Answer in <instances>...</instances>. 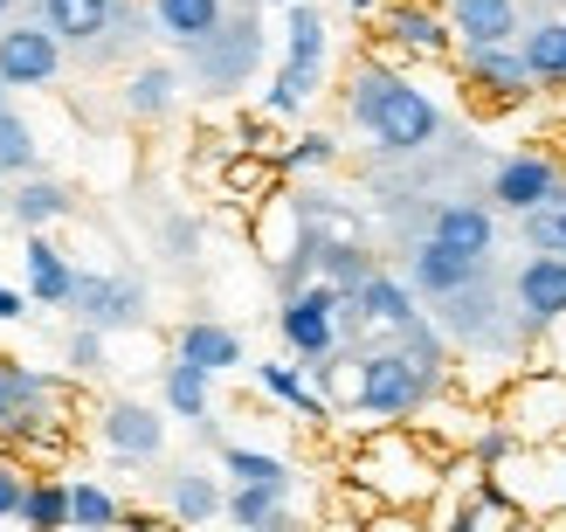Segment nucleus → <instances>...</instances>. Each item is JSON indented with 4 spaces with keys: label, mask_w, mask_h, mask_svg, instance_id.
<instances>
[{
    "label": "nucleus",
    "mask_w": 566,
    "mask_h": 532,
    "mask_svg": "<svg viewBox=\"0 0 566 532\" xmlns=\"http://www.w3.org/2000/svg\"><path fill=\"white\" fill-rule=\"evenodd\" d=\"M346 111H353V125H366L380 138L387 153H421L429 138L442 132V111L429 91H415L408 76H394V70H374L366 63L353 76V91H346Z\"/></svg>",
    "instance_id": "f257e3e1"
},
{
    "label": "nucleus",
    "mask_w": 566,
    "mask_h": 532,
    "mask_svg": "<svg viewBox=\"0 0 566 532\" xmlns=\"http://www.w3.org/2000/svg\"><path fill=\"white\" fill-rule=\"evenodd\" d=\"M429 380H436V374L421 367L415 353H366V359H359V380H353V408L394 423V415H415V408H421Z\"/></svg>",
    "instance_id": "f03ea898"
},
{
    "label": "nucleus",
    "mask_w": 566,
    "mask_h": 532,
    "mask_svg": "<svg viewBox=\"0 0 566 532\" xmlns=\"http://www.w3.org/2000/svg\"><path fill=\"white\" fill-rule=\"evenodd\" d=\"M338 312H346V291H332V284L291 291V298H283V312H276L283 346L304 353V359H332V346H338Z\"/></svg>",
    "instance_id": "7ed1b4c3"
},
{
    "label": "nucleus",
    "mask_w": 566,
    "mask_h": 532,
    "mask_svg": "<svg viewBox=\"0 0 566 532\" xmlns=\"http://www.w3.org/2000/svg\"><path fill=\"white\" fill-rule=\"evenodd\" d=\"M63 70V42L49 35V21H14L0 28V83L8 91H42Z\"/></svg>",
    "instance_id": "20e7f679"
},
{
    "label": "nucleus",
    "mask_w": 566,
    "mask_h": 532,
    "mask_svg": "<svg viewBox=\"0 0 566 532\" xmlns=\"http://www.w3.org/2000/svg\"><path fill=\"white\" fill-rule=\"evenodd\" d=\"M70 304L91 332H118V325L146 319V284H138V277H76Z\"/></svg>",
    "instance_id": "39448f33"
},
{
    "label": "nucleus",
    "mask_w": 566,
    "mask_h": 532,
    "mask_svg": "<svg viewBox=\"0 0 566 532\" xmlns=\"http://www.w3.org/2000/svg\"><path fill=\"white\" fill-rule=\"evenodd\" d=\"M553 194H559V166H553V159H539V153L504 159V166H497V180H491V201H497V208H512V215L546 208Z\"/></svg>",
    "instance_id": "423d86ee"
},
{
    "label": "nucleus",
    "mask_w": 566,
    "mask_h": 532,
    "mask_svg": "<svg viewBox=\"0 0 566 532\" xmlns=\"http://www.w3.org/2000/svg\"><path fill=\"white\" fill-rule=\"evenodd\" d=\"M449 28L463 35V49H512L518 0H449Z\"/></svg>",
    "instance_id": "0eeeda50"
},
{
    "label": "nucleus",
    "mask_w": 566,
    "mask_h": 532,
    "mask_svg": "<svg viewBox=\"0 0 566 532\" xmlns=\"http://www.w3.org/2000/svg\"><path fill=\"white\" fill-rule=\"evenodd\" d=\"M97 429H104V442H111V450H118V457H132V463L159 457V442H166L159 408H146V401H111Z\"/></svg>",
    "instance_id": "6e6552de"
},
{
    "label": "nucleus",
    "mask_w": 566,
    "mask_h": 532,
    "mask_svg": "<svg viewBox=\"0 0 566 532\" xmlns=\"http://www.w3.org/2000/svg\"><path fill=\"white\" fill-rule=\"evenodd\" d=\"M436 242L457 249V257H470V263H484L491 242H497V221H491V208H476V201H442L436 208Z\"/></svg>",
    "instance_id": "1a4fd4ad"
},
{
    "label": "nucleus",
    "mask_w": 566,
    "mask_h": 532,
    "mask_svg": "<svg viewBox=\"0 0 566 532\" xmlns=\"http://www.w3.org/2000/svg\"><path fill=\"white\" fill-rule=\"evenodd\" d=\"M21 270H28V304H70L76 298V270H70V257L49 236H28Z\"/></svg>",
    "instance_id": "9d476101"
},
{
    "label": "nucleus",
    "mask_w": 566,
    "mask_h": 532,
    "mask_svg": "<svg viewBox=\"0 0 566 532\" xmlns=\"http://www.w3.org/2000/svg\"><path fill=\"white\" fill-rule=\"evenodd\" d=\"M518 312L532 325H553L566 319V257H532L518 270Z\"/></svg>",
    "instance_id": "9b49d317"
},
{
    "label": "nucleus",
    "mask_w": 566,
    "mask_h": 532,
    "mask_svg": "<svg viewBox=\"0 0 566 532\" xmlns=\"http://www.w3.org/2000/svg\"><path fill=\"white\" fill-rule=\"evenodd\" d=\"M174 359H187V367H201V374H229V367H242V340L214 319H193V325H180Z\"/></svg>",
    "instance_id": "f8f14e48"
},
{
    "label": "nucleus",
    "mask_w": 566,
    "mask_h": 532,
    "mask_svg": "<svg viewBox=\"0 0 566 532\" xmlns=\"http://www.w3.org/2000/svg\"><path fill=\"white\" fill-rule=\"evenodd\" d=\"M153 21L166 42L180 49H208L221 35V0H153Z\"/></svg>",
    "instance_id": "ddd939ff"
},
{
    "label": "nucleus",
    "mask_w": 566,
    "mask_h": 532,
    "mask_svg": "<svg viewBox=\"0 0 566 532\" xmlns=\"http://www.w3.org/2000/svg\"><path fill=\"white\" fill-rule=\"evenodd\" d=\"M476 270H484V263H470V257H457V249H442L436 236L415 249V284L429 291V298H457V291H470Z\"/></svg>",
    "instance_id": "4468645a"
},
{
    "label": "nucleus",
    "mask_w": 566,
    "mask_h": 532,
    "mask_svg": "<svg viewBox=\"0 0 566 532\" xmlns=\"http://www.w3.org/2000/svg\"><path fill=\"white\" fill-rule=\"evenodd\" d=\"M111 14H118V0H42V21L55 42H97Z\"/></svg>",
    "instance_id": "2eb2a0df"
},
{
    "label": "nucleus",
    "mask_w": 566,
    "mask_h": 532,
    "mask_svg": "<svg viewBox=\"0 0 566 532\" xmlns=\"http://www.w3.org/2000/svg\"><path fill=\"white\" fill-rule=\"evenodd\" d=\"M463 63H470V83H476V91H491V97H518L525 83H532L518 49H463Z\"/></svg>",
    "instance_id": "dca6fc26"
},
{
    "label": "nucleus",
    "mask_w": 566,
    "mask_h": 532,
    "mask_svg": "<svg viewBox=\"0 0 566 532\" xmlns=\"http://www.w3.org/2000/svg\"><path fill=\"white\" fill-rule=\"evenodd\" d=\"M8 215H14V229L42 236L49 221H63V215H70V194L55 187V180H21V187L8 194Z\"/></svg>",
    "instance_id": "f3484780"
},
{
    "label": "nucleus",
    "mask_w": 566,
    "mask_h": 532,
    "mask_svg": "<svg viewBox=\"0 0 566 532\" xmlns=\"http://www.w3.org/2000/svg\"><path fill=\"white\" fill-rule=\"evenodd\" d=\"M353 304H359V319H374V325H387V332L421 325V319H415V298H408L401 284H394V277H380V270L359 284V298H353Z\"/></svg>",
    "instance_id": "a211bd4d"
},
{
    "label": "nucleus",
    "mask_w": 566,
    "mask_h": 532,
    "mask_svg": "<svg viewBox=\"0 0 566 532\" xmlns=\"http://www.w3.org/2000/svg\"><path fill=\"white\" fill-rule=\"evenodd\" d=\"M387 35L401 42V49H415V55H442L449 49V35H457V28H449L442 14H429V8H387Z\"/></svg>",
    "instance_id": "6ab92c4d"
},
{
    "label": "nucleus",
    "mask_w": 566,
    "mask_h": 532,
    "mask_svg": "<svg viewBox=\"0 0 566 532\" xmlns=\"http://www.w3.org/2000/svg\"><path fill=\"white\" fill-rule=\"evenodd\" d=\"M256 380H263V395H276L283 408H297L304 415V423H325V401H318V387H311L297 367H291V359H263V367H256Z\"/></svg>",
    "instance_id": "aec40b11"
},
{
    "label": "nucleus",
    "mask_w": 566,
    "mask_h": 532,
    "mask_svg": "<svg viewBox=\"0 0 566 532\" xmlns=\"http://www.w3.org/2000/svg\"><path fill=\"white\" fill-rule=\"evenodd\" d=\"M174 70L166 63H146V70H132V83H125V111L132 118H166V111H174Z\"/></svg>",
    "instance_id": "412c9836"
},
{
    "label": "nucleus",
    "mask_w": 566,
    "mask_h": 532,
    "mask_svg": "<svg viewBox=\"0 0 566 532\" xmlns=\"http://www.w3.org/2000/svg\"><path fill=\"white\" fill-rule=\"evenodd\" d=\"M518 55H525L532 83H566V21H546V28H532V35L518 42Z\"/></svg>",
    "instance_id": "4be33fe9"
},
{
    "label": "nucleus",
    "mask_w": 566,
    "mask_h": 532,
    "mask_svg": "<svg viewBox=\"0 0 566 532\" xmlns=\"http://www.w3.org/2000/svg\"><path fill=\"white\" fill-rule=\"evenodd\" d=\"M214 512H229L221 484L201 478V470H180V478H174V519H180V525H208Z\"/></svg>",
    "instance_id": "5701e85b"
},
{
    "label": "nucleus",
    "mask_w": 566,
    "mask_h": 532,
    "mask_svg": "<svg viewBox=\"0 0 566 532\" xmlns=\"http://www.w3.org/2000/svg\"><path fill=\"white\" fill-rule=\"evenodd\" d=\"M28 532H70V484L63 478H35L28 484V505H21Z\"/></svg>",
    "instance_id": "b1692460"
},
{
    "label": "nucleus",
    "mask_w": 566,
    "mask_h": 532,
    "mask_svg": "<svg viewBox=\"0 0 566 532\" xmlns=\"http://www.w3.org/2000/svg\"><path fill=\"white\" fill-rule=\"evenodd\" d=\"M208 395H214V374L187 367V359H174V367H166V408H174V415L201 423V415H208Z\"/></svg>",
    "instance_id": "393cba45"
},
{
    "label": "nucleus",
    "mask_w": 566,
    "mask_h": 532,
    "mask_svg": "<svg viewBox=\"0 0 566 532\" xmlns=\"http://www.w3.org/2000/svg\"><path fill=\"white\" fill-rule=\"evenodd\" d=\"M283 63H297V70H318L325 63V14L318 8H291V42H283Z\"/></svg>",
    "instance_id": "a878e982"
},
{
    "label": "nucleus",
    "mask_w": 566,
    "mask_h": 532,
    "mask_svg": "<svg viewBox=\"0 0 566 532\" xmlns=\"http://www.w3.org/2000/svg\"><path fill=\"white\" fill-rule=\"evenodd\" d=\"M518 221H525V249H539V257H566V180H559V194H553L546 208H532Z\"/></svg>",
    "instance_id": "bb28decb"
},
{
    "label": "nucleus",
    "mask_w": 566,
    "mask_h": 532,
    "mask_svg": "<svg viewBox=\"0 0 566 532\" xmlns=\"http://www.w3.org/2000/svg\"><path fill=\"white\" fill-rule=\"evenodd\" d=\"M70 525L76 532H111L118 525V498H111L104 484H91V478H76L70 484Z\"/></svg>",
    "instance_id": "cd10ccee"
},
{
    "label": "nucleus",
    "mask_w": 566,
    "mask_h": 532,
    "mask_svg": "<svg viewBox=\"0 0 566 532\" xmlns=\"http://www.w3.org/2000/svg\"><path fill=\"white\" fill-rule=\"evenodd\" d=\"M221 470H229L235 484H270V491H283V484H291V470H283V457L242 450V442H229V450H221Z\"/></svg>",
    "instance_id": "c85d7f7f"
},
{
    "label": "nucleus",
    "mask_w": 566,
    "mask_h": 532,
    "mask_svg": "<svg viewBox=\"0 0 566 532\" xmlns=\"http://www.w3.org/2000/svg\"><path fill=\"white\" fill-rule=\"evenodd\" d=\"M311 91H318V70L283 63V70H276V83H270V97H263V111H270V118H297V111L311 104Z\"/></svg>",
    "instance_id": "c756f323"
},
{
    "label": "nucleus",
    "mask_w": 566,
    "mask_h": 532,
    "mask_svg": "<svg viewBox=\"0 0 566 532\" xmlns=\"http://www.w3.org/2000/svg\"><path fill=\"white\" fill-rule=\"evenodd\" d=\"M229 519H235L242 532H263V525H276V519H283V491H270V484H235V498H229Z\"/></svg>",
    "instance_id": "7c9ffc66"
},
{
    "label": "nucleus",
    "mask_w": 566,
    "mask_h": 532,
    "mask_svg": "<svg viewBox=\"0 0 566 532\" xmlns=\"http://www.w3.org/2000/svg\"><path fill=\"white\" fill-rule=\"evenodd\" d=\"M318 263H325V277H332V291H346V298H359V284L374 277V263H366V249H353V242H332V249H318Z\"/></svg>",
    "instance_id": "2f4dec72"
},
{
    "label": "nucleus",
    "mask_w": 566,
    "mask_h": 532,
    "mask_svg": "<svg viewBox=\"0 0 566 532\" xmlns=\"http://www.w3.org/2000/svg\"><path fill=\"white\" fill-rule=\"evenodd\" d=\"M28 166H35V132L14 111H0V174H28Z\"/></svg>",
    "instance_id": "473e14b6"
},
{
    "label": "nucleus",
    "mask_w": 566,
    "mask_h": 532,
    "mask_svg": "<svg viewBox=\"0 0 566 532\" xmlns=\"http://www.w3.org/2000/svg\"><path fill=\"white\" fill-rule=\"evenodd\" d=\"M332 159H338V138H332V132H304V138H291V146H283L276 166H291V174H311V166H332Z\"/></svg>",
    "instance_id": "72a5a7b5"
},
{
    "label": "nucleus",
    "mask_w": 566,
    "mask_h": 532,
    "mask_svg": "<svg viewBox=\"0 0 566 532\" xmlns=\"http://www.w3.org/2000/svg\"><path fill=\"white\" fill-rule=\"evenodd\" d=\"M28 484H35V478H28L21 463H8V457H0V519H21V505H28Z\"/></svg>",
    "instance_id": "f704fd0d"
},
{
    "label": "nucleus",
    "mask_w": 566,
    "mask_h": 532,
    "mask_svg": "<svg viewBox=\"0 0 566 532\" xmlns=\"http://www.w3.org/2000/svg\"><path fill=\"white\" fill-rule=\"evenodd\" d=\"M270 180H276V166H263V159H235L229 166V194H270Z\"/></svg>",
    "instance_id": "c9c22d12"
},
{
    "label": "nucleus",
    "mask_w": 566,
    "mask_h": 532,
    "mask_svg": "<svg viewBox=\"0 0 566 532\" xmlns=\"http://www.w3.org/2000/svg\"><path fill=\"white\" fill-rule=\"evenodd\" d=\"M70 367L76 374H104V332H91V325L76 332V340H70Z\"/></svg>",
    "instance_id": "e433bc0d"
},
{
    "label": "nucleus",
    "mask_w": 566,
    "mask_h": 532,
    "mask_svg": "<svg viewBox=\"0 0 566 532\" xmlns=\"http://www.w3.org/2000/svg\"><path fill=\"white\" fill-rule=\"evenodd\" d=\"M28 312V291H8V284H0V325H14Z\"/></svg>",
    "instance_id": "4c0bfd02"
},
{
    "label": "nucleus",
    "mask_w": 566,
    "mask_h": 532,
    "mask_svg": "<svg viewBox=\"0 0 566 532\" xmlns=\"http://www.w3.org/2000/svg\"><path fill=\"white\" fill-rule=\"evenodd\" d=\"M0 111H8V83H0Z\"/></svg>",
    "instance_id": "58836bf2"
},
{
    "label": "nucleus",
    "mask_w": 566,
    "mask_h": 532,
    "mask_svg": "<svg viewBox=\"0 0 566 532\" xmlns=\"http://www.w3.org/2000/svg\"><path fill=\"white\" fill-rule=\"evenodd\" d=\"M8 8H14V0H0V14H8Z\"/></svg>",
    "instance_id": "ea45409f"
},
{
    "label": "nucleus",
    "mask_w": 566,
    "mask_h": 532,
    "mask_svg": "<svg viewBox=\"0 0 566 532\" xmlns=\"http://www.w3.org/2000/svg\"><path fill=\"white\" fill-rule=\"evenodd\" d=\"M0 208H8V194H0Z\"/></svg>",
    "instance_id": "a19ab883"
}]
</instances>
